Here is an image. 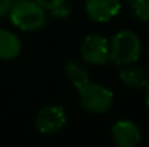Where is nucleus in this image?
Masks as SVG:
<instances>
[{
    "label": "nucleus",
    "mask_w": 149,
    "mask_h": 147,
    "mask_svg": "<svg viewBox=\"0 0 149 147\" xmlns=\"http://www.w3.org/2000/svg\"><path fill=\"white\" fill-rule=\"evenodd\" d=\"M142 52V43L139 36L129 30H119L109 41V61L116 65L136 63Z\"/></svg>",
    "instance_id": "obj_1"
},
{
    "label": "nucleus",
    "mask_w": 149,
    "mask_h": 147,
    "mask_svg": "<svg viewBox=\"0 0 149 147\" xmlns=\"http://www.w3.org/2000/svg\"><path fill=\"white\" fill-rule=\"evenodd\" d=\"M13 26L23 32H35L45 26L47 13L35 0H15L9 12Z\"/></svg>",
    "instance_id": "obj_2"
},
{
    "label": "nucleus",
    "mask_w": 149,
    "mask_h": 147,
    "mask_svg": "<svg viewBox=\"0 0 149 147\" xmlns=\"http://www.w3.org/2000/svg\"><path fill=\"white\" fill-rule=\"evenodd\" d=\"M77 91L80 98V105L87 112L101 115V114H106L113 107L114 95L104 85L88 81L86 85L80 87Z\"/></svg>",
    "instance_id": "obj_3"
},
{
    "label": "nucleus",
    "mask_w": 149,
    "mask_h": 147,
    "mask_svg": "<svg viewBox=\"0 0 149 147\" xmlns=\"http://www.w3.org/2000/svg\"><path fill=\"white\" fill-rule=\"evenodd\" d=\"M80 53L86 63L101 66L109 62V41L101 35L93 33L83 39Z\"/></svg>",
    "instance_id": "obj_4"
},
{
    "label": "nucleus",
    "mask_w": 149,
    "mask_h": 147,
    "mask_svg": "<svg viewBox=\"0 0 149 147\" xmlns=\"http://www.w3.org/2000/svg\"><path fill=\"white\" fill-rule=\"evenodd\" d=\"M67 121L65 110L61 105H45L42 107L35 118L36 130L42 136H54L58 133Z\"/></svg>",
    "instance_id": "obj_5"
},
{
    "label": "nucleus",
    "mask_w": 149,
    "mask_h": 147,
    "mask_svg": "<svg viewBox=\"0 0 149 147\" xmlns=\"http://www.w3.org/2000/svg\"><path fill=\"white\" fill-rule=\"evenodd\" d=\"M111 139L116 146L135 147L142 140V133L136 123L130 120H119L111 127Z\"/></svg>",
    "instance_id": "obj_6"
},
{
    "label": "nucleus",
    "mask_w": 149,
    "mask_h": 147,
    "mask_svg": "<svg viewBox=\"0 0 149 147\" xmlns=\"http://www.w3.org/2000/svg\"><path fill=\"white\" fill-rule=\"evenodd\" d=\"M122 7V0H86V13L96 23L111 20Z\"/></svg>",
    "instance_id": "obj_7"
},
{
    "label": "nucleus",
    "mask_w": 149,
    "mask_h": 147,
    "mask_svg": "<svg viewBox=\"0 0 149 147\" xmlns=\"http://www.w3.org/2000/svg\"><path fill=\"white\" fill-rule=\"evenodd\" d=\"M119 78L120 81L136 91L145 90L146 84H148V75L146 71L135 63H127V65H122L120 71H119Z\"/></svg>",
    "instance_id": "obj_8"
},
{
    "label": "nucleus",
    "mask_w": 149,
    "mask_h": 147,
    "mask_svg": "<svg viewBox=\"0 0 149 147\" xmlns=\"http://www.w3.org/2000/svg\"><path fill=\"white\" fill-rule=\"evenodd\" d=\"M22 52V42L19 36L4 28H0V59L13 61Z\"/></svg>",
    "instance_id": "obj_9"
},
{
    "label": "nucleus",
    "mask_w": 149,
    "mask_h": 147,
    "mask_svg": "<svg viewBox=\"0 0 149 147\" xmlns=\"http://www.w3.org/2000/svg\"><path fill=\"white\" fill-rule=\"evenodd\" d=\"M65 77L68 78V81L74 85V88H80L83 85H86L90 81V72L86 66V63L78 62V61H70L65 68H64Z\"/></svg>",
    "instance_id": "obj_10"
},
{
    "label": "nucleus",
    "mask_w": 149,
    "mask_h": 147,
    "mask_svg": "<svg viewBox=\"0 0 149 147\" xmlns=\"http://www.w3.org/2000/svg\"><path fill=\"white\" fill-rule=\"evenodd\" d=\"M133 17L141 22H149V0H127Z\"/></svg>",
    "instance_id": "obj_11"
},
{
    "label": "nucleus",
    "mask_w": 149,
    "mask_h": 147,
    "mask_svg": "<svg viewBox=\"0 0 149 147\" xmlns=\"http://www.w3.org/2000/svg\"><path fill=\"white\" fill-rule=\"evenodd\" d=\"M51 12H52V16H55L56 19H67V17L71 14V7L67 6L65 3H62L61 6L52 9Z\"/></svg>",
    "instance_id": "obj_12"
},
{
    "label": "nucleus",
    "mask_w": 149,
    "mask_h": 147,
    "mask_svg": "<svg viewBox=\"0 0 149 147\" xmlns=\"http://www.w3.org/2000/svg\"><path fill=\"white\" fill-rule=\"evenodd\" d=\"M41 7H44L45 10H52L58 6H61L62 3H65L67 0H35Z\"/></svg>",
    "instance_id": "obj_13"
},
{
    "label": "nucleus",
    "mask_w": 149,
    "mask_h": 147,
    "mask_svg": "<svg viewBox=\"0 0 149 147\" xmlns=\"http://www.w3.org/2000/svg\"><path fill=\"white\" fill-rule=\"evenodd\" d=\"M12 4H13V0H0V19L9 16Z\"/></svg>",
    "instance_id": "obj_14"
},
{
    "label": "nucleus",
    "mask_w": 149,
    "mask_h": 147,
    "mask_svg": "<svg viewBox=\"0 0 149 147\" xmlns=\"http://www.w3.org/2000/svg\"><path fill=\"white\" fill-rule=\"evenodd\" d=\"M145 88H146V90H145V104H146V107L149 108V82L146 84Z\"/></svg>",
    "instance_id": "obj_15"
},
{
    "label": "nucleus",
    "mask_w": 149,
    "mask_h": 147,
    "mask_svg": "<svg viewBox=\"0 0 149 147\" xmlns=\"http://www.w3.org/2000/svg\"><path fill=\"white\" fill-rule=\"evenodd\" d=\"M13 1H15V0H13Z\"/></svg>",
    "instance_id": "obj_16"
}]
</instances>
